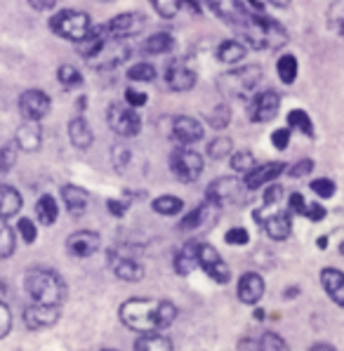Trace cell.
Here are the masks:
<instances>
[{
	"mask_svg": "<svg viewBox=\"0 0 344 351\" xmlns=\"http://www.w3.org/2000/svg\"><path fill=\"white\" fill-rule=\"evenodd\" d=\"M123 326L137 332H160L172 326L177 318L175 304L168 300L151 302V300H127L118 311Z\"/></svg>",
	"mask_w": 344,
	"mask_h": 351,
	"instance_id": "6da1fadb",
	"label": "cell"
},
{
	"mask_svg": "<svg viewBox=\"0 0 344 351\" xmlns=\"http://www.w3.org/2000/svg\"><path fill=\"white\" fill-rule=\"evenodd\" d=\"M26 293L31 295V300L36 304H47V306H62V302L66 300V285L59 278L52 269H29L26 271Z\"/></svg>",
	"mask_w": 344,
	"mask_h": 351,
	"instance_id": "7a4b0ae2",
	"label": "cell"
},
{
	"mask_svg": "<svg viewBox=\"0 0 344 351\" xmlns=\"http://www.w3.org/2000/svg\"><path fill=\"white\" fill-rule=\"evenodd\" d=\"M243 38L255 50H276L288 43V34L278 21L265 17H248L243 21Z\"/></svg>",
	"mask_w": 344,
	"mask_h": 351,
	"instance_id": "3957f363",
	"label": "cell"
},
{
	"mask_svg": "<svg viewBox=\"0 0 344 351\" xmlns=\"http://www.w3.org/2000/svg\"><path fill=\"white\" fill-rule=\"evenodd\" d=\"M50 29L55 31L59 38H66V40L80 43L85 36L93 29V21L85 12H78V10H62L55 17L50 19Z\"/></svg>",
	"mask_w": 344,
	"mask_h": 351,
	"instance_id": "277c9868",
	"label": "cell"
},
{
	"mask_svg": "<svg viewBox=\"0 0 344 351\" xmlns=\"http://www.w3.org/2000/svg\"><path fill=\"white\" fill-rule=\"evenodd\" d=\"M260 80H262L260 66H243L219 75V88H222V93H227L231 97H248L255 93Z\"/></svg>",
	"mask_w": 344,
	"mask_h": 351,
	"instance_id": "5b68a950",
	"label": "cell"
},
{
	"mask_svg": "<svg viewBox=\"0 0 344 351\" xmlns=\"http://www.w3.org/2000/svg\"><path fill=\"white\" fill-rule=\"evenodd\" d=\"M170 167L172 175L177 177L180 182L189 184V182H196L203 172V156L198 151H193L189 147H182L177 151H172L170 156Z\"/></svg>",
	"mask_w": 344,
	"mask_h": 351,
	"instance_id": "8992f818",
	"label": "cell"
},
{
	"mask_svg": "<svg viewBox=\"0 0 344 351\" xmlns=\"http://www.w3.org/2000/svg\"><path fill=\"white\" fill-rule=\"evenodd\" d=\"M106 121H109L111 130L121 137H134V134L142 130V118H139L137 109L127 104H111L109 113H106Z\"/></svg>",
	"mask_w": 344,
	"mask_h": 351,
	"instance_id": "52a82bcc",
	"label": "cell"
},
{
	"mask_svg": "<svg viewBox=\"0 0 344 351\" xmlns=\"http://www.w3.org/2000/svg\"><path fill=\"white\" fill-rule=\"evenodd\" d=\"M130 57V47L125 40H118V38H106L104 45L88 59L95 69H116L121 66L125 59Z\"/></svg>",
	"mask_w": 344,
	"mask_h": 351,
	"instance_id": "ba28073f",
	"label": "cell"
},
{
	"mask_svg": "<svg viewBox=\"0 0 344 351\" xmlns=\"http://www.w3.org/2000/svg\"><path fill=\"white\" fill-rule=\"evenodd\" d=\"M198 267H201L214 283H219V285L229 283V278H231L229 267L224 264V259L219 257V252L214 250L212 245L198 243Z\"/></svg>",
	"mask_w": 344,
	"mask_h": 351,
	"instance_id": "9c48e42d",
	"label": "cell"
},
{
	"mask_svg": "<svg viewBox=\"0 0 344 351\" xmlns=\"http://www.w3.org/2000/svg\"><path fill=\"white\" fill-rule=\"evenodd\" d=\"M19 111L26 121H36L45 118L50 113V97H47L42 90H26L19 97Z\"/></svg>",
	"mask_w": 344,
	"mask_h": 351,
	"instance_id": "30bf717a",
	"label": "cell"
},
{
	"mask_svg": "<svg viewBox=\"0 0 344 351\" xmlns=\"http://www.w3.org/2000/svg\"><path fill=\"white\" fill-rule=\"evenodd\" d=\"M243 184L234 177H219L214 180L210 186H208V201L214 203V205H227V203H234L241 198L243 193Z\"/></svg>",
	"mask_w": 344,
	"mask_h": 351,
	"instance_id": "8fae6325",
	"label": "cell"
},
{
	"mask_svg": "<svg viewBox=\"0 0 344 351\" xmlns=\"http://www.w3.org/2000/svg\"><path fill=\"white\" fill-rule=\"evenodd\" d=\"M144 24H147V19L142 17V14L137 12H125V14H118L106 24V34L109 38H118V40H127L130 36L139 34V31L144 29Z\"/></svg>",
	"mask_w": 344,
	"mask_h": 351,
	"instance_id": "7c38bea8",
	"label": "cell"
},
{
	"mask_svg": "<svg viewBox=\"0 0 344 351\" xmlns=\"http://www.w3.org/2000/svg\"><path fill=\"white\" fill-rule=\"evenodd\" d=\"M278 106H281V95L273 93V90H265V93L252 97L250 118L255 123H269L271 118H276Z\"/></svg>",
	"mask_w": 344,
	"mask_h": 351,
	"instance_id": "4fadbf2b",
	"label": "cell"
},
{
	"mask_svg": "<svg viewBox=\"0 0 344 351\" xmlns=\"http://www.w3.org/2000/svg\"><path fill=\"white\" fill-rule=\"evenodd\" d=\"M101 245V239L99 234H95V231H76V234H71L66 239V250L69 255L73 257H93L97 250H99Z\"/></svg>",
	"mask_w": 344,
	"mask_h": 351,
	"instance_id": "5bb4252c",
	"label": "cell"
},
{
	"mask_svg": "<svg viewBox=\"0 0 344 351\" xmlns=\"http://www.w3.org/2000/svg\"><path fill=\"white\" fill-rule=\"evenodd\" d=\"M59 321V306L47 304H31L24 309V323L31 330H42V328H52Z\"/></svg>",
	"mask_w": 344,
	"mask_h": 351,
	"instance_id": "9a60e30c",
	"label": "cell"
},
{
	"mask_svg": "<svg viewBox=\"0 0 344 351\" xmlns=\"http://www.w3.org/2000/svg\"><path fill=\"white\" fill-rule=\"evenodd\" d=\"M283 170H286V163H281V160H273V163H267V165H255L248 175H245L243 186L248 189V191H255V189H260L265 184H271Z\"/></svg>",
	"mask_w": 344,
	"mask_h": 351,
	"instance_id": "2e32d148",
	"label": "cell"
},
{
	"mask_svg": "<svg viewBox=\"0 0 344 351\" xmlns=\"http://www.w3.org/2000/svg\"><path fill=\"white\" fill-rule=\"evenodd\" d=\"M165 83H168V88L175 90V93H186V90H191L193 85H196V73H193V69H189L186 64L172 62L168 66V71H165Z\"/></svg>",
	"mask_w": 344,
	"mask_h": 351,
	"instance_id": "e0dca14e",
	"label": "cell"
},
{
	"mask_svg": "<svg viewBox=\"0 0 344 351\" xmlns=\"http://www.w3.org/2000/svg\"><path fill=\"white\" fill-rule=\"evenodd\" d=\"M172 132H175L177 142H182L184 147L196 144L203 139V125L196 121V118H189V116L175 118V123H172Z\"/></svg>",
	"mask_w": 344,
	"mask_h": 351,
	"instance_id": "ac0fdd59",
	"label": "cell"
},
{
	"mask_svg": "<svg viewBox=\"0 0 344 351\" xmlns=\"http://www.w3.org/2000/svg\"><path fill=\"white\" fill-rule=\"evenodd\" d=\"M265 295V280H262L260 274L248 271L238 278V300L243 304H257Z\"/></svg>",
	"mask_w": 344,
	"mask_h": 351,
	"instance_id": "d6986e66",
	"label": "cell"
},
{
	"mask_svg": "<svg viewBox=\"0 0 344 351\" xmlns=\"http://www.w3.org/2000/svg\"><path fill=\"white\" fill-rule=\"evenodd\" d=\"M40 142H42V132L36 121H26L24 125L17 130V137H14V144H17L21 151H38Z\"/></svg>",
	"mask_w": 344,
	"mask_h": 351,
	"instance_id": "ffe728a7",
	"label": "cell"
},
{
	"mask_svg": "<svg viewBox=\"0 0 344 351\" xmlns=\"http://www.w3.org/2000/svg\"><path fill=\"white\" fill-rule=\"evenodd\" d=\"M219 205H214L210 201H206L203 205H198L196 210H191L189 215H186L184 219H182V229L184 231H191V229H201V226H206L210 219L214 217V213H217Z\"/></svg>",
	"mask_w": 344,
	"mask_h": 351,
	"instance_id": "44dd1931",
	"label": "cell"
},
{
	"mask_svg": "<svg viewBox=\"0 0 344 351\" xmlns=\"http://www.w3.org/2000/svg\"><path fill=\"white\" fill-rule=\"evenodd\" d=\"M321 280H323V288L332 297V302L344 306V274L337 271V269H323Z\"/></svg>",
	"mask_w": 344,
	"mask_h": 351,
	"instance_id": "7402d4cb",
	"label": "cell"
},
{
	"mask_svg": "<svg viewBox=\"0 0 344 351\" xmlns=\"http://www.w3.org/2000/svg\"><path fill=\"white\" fill-rule=\"evenodd\" d=\"M69 139H71V144L76 149H90L93 147V130H90L88 121H85L83 116L73 118L71 123H69Z\"/></svg>",
	"mask_w": 344,
	"mask_h": 351,
	"instance_id": "603a6c76",
	"label": "cell"
},
{
	"mask_svg": "<svg viewBox=\"0 0 344 351\" xmlns=\"http://www.w3.org/2000/svg\"><path fill=\"white\" fill-rule=\"evenodd\" d=\"M62 198H64V205H66L71 215H83L85 208H88V203H90L88 191L80 189V186H73V184L62 189Z\"/></svg>",
	"mask_w": 344,
	"mask_h": 351,
	"instance_id": "cb8c5ba5",
	"label": "cell"
},
{
	"mask_svg": "<svg viewBox=\"0 0 344 351\" xmlns=\"http://www.w3.org/2000/svg\"><path fill=\"white\" fill-rule=\"evenodd\" d=\"M196 267H198V243H186L175 255V271L180 276H189Z\"/></svg>",
	"mask_w": 344,
	"mask_h": 351,
	"instance_id": "d4e9b609",
	"label": "cell"
},
{
	"mask_svg": "<svg viewBox=\"0 0 344 351\" xmlns=\"http://www.w3.org/2000/svg\"><path fill=\"white\" fill-rule=\"evenodd\" d=\"M265 229H267V234L271 236V239L286 241L290 236V231H293V219H290L288 213H276V215H271L269 219H265Z\"/></svg>",
	"mask_w": 344,
	"mask_h": 351,
	"instance_id": "484cf974",
	"label": "cell"
},
{
	"mask_svg": "<svg viewBox=\"0 0 344 351\" xmlns=\"http://www.w3.org/2000/svg\"><path fill=\"white\" fill-rule=\"evenodd\" d=\"M19 210H21V193L8 184H0V217L3 219L14 217Z\"/></svg>",
	"mask_w": 344,
	"mask_h": 351,
	"instance_id": "4316f807",
	"label": "cell"
},
{
	"mask_svg": "<svg viewBox=\"0 0 344 351\" xmlns=\"http://www.w3.org/2000/svg\"><path fill=\"white\" fill-rule=\"evenodd\" d=\"M114 274L121 280H127V283H134L144 276V269L139 262H134L130 257H116L114 259Z\"/></svg>",
	"mask_w": 344,
	"mask_h": 351,
	"instance_id": "83f0119b",
	"label": "cell"
},
{
	"mask_svg": "<svg viewBox=\"0 0 344 351\" xmlns=\"http://www.w3.org/2000/svg\"><path fill=\"white\" fill-rule=\"evenodd\" d=\"M134 351H172V342L160 332H142L134 342Z\"/></svg>",
	"mask_w": 344,
	"mask_h": 351,
	"instance_id": "f1b7e54d",
	"label": "cell"
},
{
	"mask_svg": "<svg viewBox=\"0 0 344 351\" xmlns=\"http://www.w3.org/2000/svg\"><path fill=\"white\" fill-rule=\"evenodd\" d=\"M172 50H175V38H172V34H165V31L153 34L151 38L144 40V52L147 55H168Z\"/></svg>",
	"mask_w": 344,
	"mask_h": 351,
	"instance_id": "f546056e",
	"label": "cell"
},
{
	"mask_svg": "<svg viewBox=\"0 0 344 351\" xmlns=\"http://www.w3.org/2000/svg\"><path fill=\"white\" fill-rule=\"evenodd\" d=\"M245 52H248V47L241 40H224L217 47V59L222 64H236L245 57Z\"/></svg>",
	"mask_w": 344,
	"mask_h": 351,
	"instance_id": "4dcf8cb0",
	"label": "cell"
},
{
	"mask_svg": "<svg viewBox=\"0 0 344 351\" xmlns=\"http://www.w3.org/2000/svg\"><path fill=\"white\" fill-rule=\"evenodd\" d=\"M36 217H38V222L45 224V226L55 224L57 217H59V208H57L55 198L47 196V193H45V196H40L38 203H36Z\"/></svg>",
	"mask_w": 344,
	"mask_h": 351,
	"instance_id": "1f68e13d",
	"label": "cell"
},
{
	"mask_svg": "<svg viewBox=\"0 0 344 351\" xmlns=\"http://www.w3.org/2000/svg\"><path fill=\"white\" fill-rule=\"evenodd\" d=\"M276 69H278V78H281L283 83H286V85L295 83V78H297V69H299L297 66V57H295V55H281Z\"/></svg>",
	"mask_w": 344,
	"mask_h": 351,
	"instance_id": "d6a6232c",
	"label": "cell"
},
{
	"mask_svg": "<svg viewBox=\"0 0 344 351\" xmlns=\"http://www.w3.org/2000/svg\"><path fill=\"white\" fill-rule=\"evenodd\" d=\"M17 247V239H14L12 226L8 224V219L0 217V257H10Z\"/></svg>",
	"mask_w": 344,
	"mask_h": 351,
	"instance_id": "836d02e7",
	"label": "cell"
},
{
	"mask_svg": "<svg viewBox=\"0 0 344 351\" xmlns=\"http://www.w3.org/2000/svg\"><path fill=\"white\" fill-rule=\"evenodd\" d=\"M182 208H184V203H182V198H177V196H160L153 201V210L158 215H165V217L180 215Z\"/></svg>",
	"mask_w": 344,
	"mask_h": 351,
	"instance_id": "e575fe53",
	"label": "cell"
},
{
	"mask_svg": "<svg viewBox=\"0 0 344 351\" xmlns=\"http://www.w3.org/2000/svg\"><path fill=\"white\" fill-rule=\"evenodd\" d=\"M288 125H290V130H299L302 134H314V125H311V118L306 116V113L302 111V109H293L288 113Z\"/></svg>",
	"mask_w": 344,
	"mask_h": 351,
	"instance_id": "d590c367",
	"label": "cell"
},
{
	"mask_svg": "<svg viewBox=\"0 0 344 351\" xmlns=\"http://www.w3.org/2000/svg\"><path fill=\"white\" fill-rule=\"evenodd\" d=\"M127 78L130 80H139V83H151L156 78V66L153 64H147V62H139L134 66L127 69Z\"/></svg>",
	"mask_w": 344,
	"mask_h": 351,
	"instance_id": "8d00e7d4",
	"label": "cell"
},
{
	"mask_svg": "<svg viewBox=\"0 0 344 351\" xmlns=\"http://www.w3.org/2000/svg\"><path fill=\"white\" fill-rule=\"evenodd\" d=\"M57 78H59V83L64 85V88H78L80 83H83V75H80L78 69H73L71 64H64V66H59V71H57Z\"/></svg>",
	"mask_w": 344,
	"mask_h": 351,
	"instance_id": "74e56055",
	"label": "cell"
},
{
	"mask_svg": "<svg viewBox=\"0 0 344 351\" xmlns=\"http://www.w3.org/2000/svg\"><path fill=\"white\" fill-rule=\"evenodd\" d=\"M231 167L241 175H248V172L255 167V156L250 151H238V154H231Z\"/></svg>",
	"mask_w": 344,
	"mask_h": 351,
	"instance_id": "f35d334b",
	"label": "cell"
},
{
	"mask_svg": "<svg viewBox=\"0 0 344 351\" xmlns=\"http://www.w3.org/2000/svg\"><path fill=\"white\" fill-rule=\"evenodd\" d=\"M231 151H234V144H231V139L227 137H217L210 142V147H208V156L214 160H222L227 158V156H231Z\"/></svg>",
	"mask_w": 344,
	"mask_h": 351,
	"instance_id": "ab89813d",
	"label": "cell"
},
{
	"mask_svg": "<svg viewBox=\"0 0 344 351\" xmlns=\"http://www.w3.org/2000/svg\"><path fill=\"white\" fill-rule=\"evenodd\" d=\"M149 3L153 5V10L163 19H172V17H177V12H180L182 0H149Z\"/></svg>",
	"mask_w": 344,
	"mask_h": 351,
	"instance_id": "60d3db41",
	"label": "cell"
},
{
	"mask_svg": "<svg viewBox=\"0 0 344 351\" xmlns=\"http://www.w3.org/2000/svg\"><path fill=\"white\" fill-rule=\"evenodd\" d=\"M260 351H290L286 339H281L276 332H265L260 339Z\"/></svg>",
	"mask_w": 344,
	"mask_h": 351,
	"instance_id": "b9f144b4",
	"label": "cell"
},
{
	"mask_svg": "<svg viewBox=\"0 0 344 351\" xmlns=\"http://www.w3.org/2000/svg\"><path fill=\"white\" fill-rule=\"evenodd\" d=\"M17 231H19V236H21V241L24 243H36V239H38V229H36V224L31 222L29 217H21L19 222H17Z\"/></svg>",
	"mask_w": 344,
	"mask_h": 351,
	"instance_id": "7bdbcfd3",
	"label": "cell"
},
{
	"mask_svg": "<svg viewBox=\"0 0 344 351\" xmlns=\"http://www.w3.org/2000/svg\"><path fill=\"white\" fill-rule=\"evenodd\" d=\"M311 191H314L316 196H321V198H332V196H335V182L321 177V180L311 182Z\"/></svg>",
	"mask_w": 344,
	"mask_h": 351,
	"instance_id": "ee69618b",
	"label": "cell"
},
{
	"mask_svg": "<svg viewBox=\"0 0 344 351\" xmlns=\"http://www.w3.org/2000/svg\"><path fill=\"white\" fill-rule=\"evenodd\" d=\"M229 118H231V111H229L227 104L217 106V109L210 113V123H212V128H217V130L227 128L229 125Z\"/></svg>",
	"mask_w": 344,
	"mask_h": 351,
	"instance_id": "f6af8a7d",
	"label": "cell"
},
{
	"mask_svg": "<svg viewBox=\"0 0 344 351\" xmlns=\"http://www.w3.org/2000/svg\"><path fill=\"white\" fill-rule=\"evenodd\" d=\"M14 160H17V144H10L0 151V172H8L14 165Z\"/></svg>",
	"mask_w": 344,
	"mask_h": 351,
	"instance_id": "bcb514c9",
	"label": "cell"
},
{
	"mask_svg": "<svg viewBox=\"0 0 344 351\" xmlns=\"http://www.w3.org/2000/svg\"><path fill=\"white\" fill-rule=\"evenodd\" d=\"M248 231L243 229V226H234V229L227 231V236H224V241L229 243V245H245L248 243Z\"/></svg>",
	"mask_w": 344,
	"mask_h": 351,
	"instance_id": "7dc6e473",
	"label": "cell"
},
{
	"mask_svg": "<svg viewBox=\"0 0 344 351\" xmlns=\"http://www.w3.org/2000/svg\"><path fill=\"white\" fill-rule=\"evenodd\" d=\"M125 104L132 106V109H142L147 104V93L142 90H134V88H127L125 90Z\"/></svg>",
	"mask_w": 344,
	"mask_h": 351,
	"instance_id": "c3c4849f",
	"label": "cell"
},
{
	"mask_svg": "<svg viewBox=\"0 0 344 351\" xmlns=\"http://www.w3.org/2000/svg\"><path fill=\"white\" fill-rule=\"evenodd\" d=\"M10 330H12V314H10L8 304L0 302V339L8 337Z\"/></svg>",
	"mask_w": 344,
	"mask_h": 351,
	"instance_id": "681fc988",
	"label": "cell"
},
{
	"mask_svg": "<svg viewBox=\"0 0 344 351\" xmlns=\"http://www.w3.org/2000/svg\"><path fill=\"white\" fill-rule=\"evenodd\" d=\"M271 142H273V147L276 149H286L288 144H290V128H278V130H273L271 132Z\"/></svg>",
	"mask_w": 344,
	"mask_h": 351,
	"instance_id": "f907efd6",
	"label": "cell"
},
{
	"mask_svg": "<svg viewBox=\"0 0 344 351\" xmlns=\"http://www.w3.org/2000/svg\"><path fill=\"white\" fill-rule=\"evenodd\" d=\"M290 213H295V215H306V203L304 198H302V193H290Z\"/></svg>",
	"mask_w": 344,
	"mask_h": 351,
	"instance_id": "816d5d0a",
	"label": "cell"
},
{
	"mask_svg": "<svg viewBox=\"0 0 344 351\" xmlns=\"http://www.w3.org/2000/svg\"><path fill=\"white\" fill-rule=\"evenodd\" d=\"M314 170V160H299L297 165L290 167V177H306L309 172Z\"/></svg>",
	"mask_w": 344,
	"mask_h": 351,
	"instance_id": "f5cc1de1",
	"label": "cell"
},
{
	"mask_svg": "<svg viewBox=\"0 0 344 351\" xmlns=\"http://www.w3.org/2000/svg\"><path fill=\"white\" fill-rule=\"evenodd\" d=\"M304 217H309L311 222H321V219L325 217V208H323V205H319V203H309V205H306Z\"/></svg>",
	"mask_w": 344,
	"mask_h": 351,
	"instance_id": "db71d44e",
	"label": "cell"
},
{
	"mask_svg": "<svg viewBox=\"0 0 344 351\" xmlns=\"http://www.w3.org/2000/svg\"><path fill=\"white\" fill-rule=\"evenodd\" d=\"M281 196H283V189L281 186H278V184H269V189L265 191V203L267 205H276Z\"/></svg>",
	"mask_w": 344,
	"mask_h": 351,
	"instance_id": "11a10c76",
	"label": "cell"
},
{
	"mask_svg": "<svg viewBox=\"0 0 344 351\" xmlns=\"http://www.w3.org/2000/svg\"><path fill=\"white\" fill-rule=\"evenodd\" d=\"M127 158H130V154H127V149L123 147V149H114V163H116V167L118 170H123L125 167V163H127Z\"/></svg>",
	"mask_w": 344,
	"mask_h": 351,
	"instance_id": "9f6ffc18",
	"label": "cell"
},
{
	"mask_svg": "<svg viewBox=\"0 0 344 351\" xmlns=\"http://www.w3.org/2000/svg\"><path fill=\"white\" fill-rule=\"evenodd\" d=\"M29 5L34 10H38V12H47V10H52L57 5V0H29Z\"/></svg>",
	"mask_w": 344,
	"mask_h": 351,
	"instance_id": "6f0895ef",
	"label": "cell"
},
{
	"mask_svg": "<svg viewBox=\"0 0 344 351\" xmlns=\"http://www.w3.org/2000/svg\"><path fill=\"white\" fill-rule=\"evenodd\" d=\"M125 208H127V205L121 203V201H109V210H111V215H116V217L125 215Z\"/></svg>",
	"mask_w": 344,
	"mask_h": 351,
	"instance_id": "680465c9",
	"label": "cell"
},
{
	"mask_svg": "<svg viewBox=\"0 0 344 351\" xmlns=\"http://www.w3.org/2000/svg\"><path fill=\"white\" fill-rule=\"evenodd\" d=\"M309 351H335V347H330V344H325V342H319V344H314Z\"/></svg>",
	"mask_w": 344,
	"mask_h": 351,
	"instance_id": "91938a15",
	"label": "cell"
},
{
	"mask_svg": "<svg viewBox=\"0 0 344 351\" xmlns=\"http://www.w3.org/2000/svg\"><path fill=\"white\" fill-rule=\"evenodd\" d=\"M267 3H271L273 8H288L290 0H267Z\"/></svg>",
	"mask_w": 344,
	"mask_h": 351,
	"instance_id": "94428289",
	"label": "cell"
},
{
	"mask_svg": "<svg viewBox=\"0 0 344 351\" xmlns=\"http://www.w3.org/2000/svg\"><path fill=\"white\" fill-rule=\"evenodd\" d=\"M186 3H189L191 8L196 10V12H198V8H201V0H186Z\"/></svg>",
	"mask_w": 344,
	"mask_h": 351,
	"instance_id": "6125c7cd",
	"label": "cell"
},
{
	"mask_svg": "<svg viewBox=\"0 0 344 351\" xmlns=\"http://www.w3.org/2000/svg\"><path fill=\"white\" fill-rule=\"evenodd\" d=\"M104 351H114V349H104Z\"/></svg>",
	"mask_w": 344,
	"mask_h": 351,
	"instance_id": "be15d7a7",
	"label": "cell"
}]
</instances>
